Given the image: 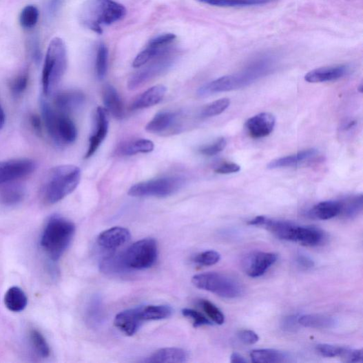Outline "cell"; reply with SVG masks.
I'll list each match as a JSON object with an SVG mask.
<instances>
[{
  "instance_id": "cell-1",
  "label": "cell",
  "mask_w": 363,
  "mask_h": 363,
  "mask_svg": "<svg viewBox=\"0 0 363 363\" xmlns=\"http://www.w3.org/2000/svg\"><path fill=\"white\" fill-rule=\"evenodd\" d=\"M81 169L74 165H61L51 169L41 187V198L48 205L56 204L70 195L79 186Z\"/></svg>"
},
{
  "instance_id": "cell-2",
  "label": "cell",
  "mask_w": 363,
  "mask_h": 363,
  "mask_svg": "<svg viewBox=\"0 0 363 363\" xmlns=\"http://www.w3.org/2000/svg\"><path fill=\"white\" fill-rule=\"evenodd\" d=\"M76 233V226L60 215H53L45 223L40 246L48 259L58 261L65 253Z\"/></svg>"
},
{
  "instance_id": "cell-3",
  "label": "cell",
  "mask_w": 363,
  "mask_h": 363,
  "mask_svg": "<svg viewBox=\"0 0 363 363\" xmlns=\"http://www.w3.org/2000/svg\"><path fill=\"white\" fill-rule=\"evenodd\" d=\"M126 14L125 7L114 0H87L79 18L85 28L101 34L105 27L123 19Z\"/></svg>"
},
{
  "instance_id": "cell-4",
  "label": "cell",
  "mask_w": 363,
  "mask_h": 363,
  "mask_svg": "<svg viewBox=\"0 0 363 363\" xmlns=\"http://www.w3.org/2000/svg\"><path fill=\"white\" fill-rule=\"evenodd\" d=\"M40 105L43 125L53 141L58 146L74 143L78 137V130L68 114L58 111L43 96Z\"/></svg>"
},
{
  "instance_id": "cell-5",
  "label": "cell",
  "mask_w": 363,
  "mask_h": 363,
  "mask_svg": "<svg viewBox=\"0 0 363 363\" xmlns=\"http://www.w3.org/2000/svg\"><path fill=\"white\" fill-rule=\"evenodd\" d=\"M67 50L63 40L54 38L45 55L42 72V87L45 96L50 95L63 79L67 68Z\"/></svg>"
},
{
  "instance_id": "cell-6",
  "label": "cell",
  "mask_w": 363,
  "mask_h": 363,
  "mask_svg": "<svg viewBox=\"0 0 363 363\" xmlns=\"http://www.w3.org/2000/svg\"><path fill=\"white\" fill-rule=\"evenodd\" d=\"M269 69V61H260L237 74L216 79L199 90L200 96L229 91L245 86L265 74Z\"/></svg>"
},
{
  "instance_id": "cell-7",
  "label": "cell",
  "mask_w": 363,
  "mask_h": 363,
  "mask_svg": "<svg viewBox=\"0 0 363 363\" xmlns=\"http://www.w3.org/2000/svg\"><path fill=\"white\" fill-rule=\"evenodd\" d=\"M191 282L199 289L227 299L237 298L244 291L243 287L236 279L222 273L199 274L194 276Z\"/></svg>"
},
{
  "instance_id": "cell-8",
  "label": "cell",
  "mask_w": 363,
  "mask_h": 363,
  "mask_svg": "<svg viewBox=\"0 0 363 363\" xmlns=\"http://www.w3.org/2000/svg\"><path fill=\"white\" fill-rule=\"evenodd\" d=\"M123 257L129 271L150 269L158 258L157 242L153 238L138 240L123 253Z\"/></svg>"
},
{
  "instance_id": "cell-9",
  "label": "cell",
  "mask_w": 363,
  "mask_h": 363,
  "mask_svg": "<svg viewBox=\"0 0 363 363\" xmlns=\"http://www.w3.org/2000/svg\"><path fill=\"white\" fill-rule=\"evenodd\" d=\"M184 183L180 177L160 178L137 183L129 189L128 194L135 198H166L174 195Z\"/></svg>"
},
{
  "instance_id": "cell-10",
  "label": "cell",
  "mask_w": 363,
  "mask_h": 363,
  "mask_svg": "<svg viewBox=\"0 0 363 363\" xmlns=\"http://www.w3.org/2000/svg\"><path fill=\"white\" fill-rule=\"evenodd\" d=\"M153 60L130 78L127 85L129 90H136L170 68L175 61V55L169 50Z\"/></svg>"
},
{
  "instance_id": "cell-11",
  "label": "cell",
  "mask_w": 363,
  "mask_h": 363,
  "mask_svg": "<svg viewBox=\"0 0 363 363\" xmlns=\"http://www.w3.org/2000/svg\"><path fill=\"white\" fill-rule=\"evenodd\" d=\"M36 167V163L29 158L0 162V185L25 178L32 174Z\"/></svg>"
},
{
  "instance_id": "cell-12",
  "label": "cell",
  "mask_w": 363,
  "mask_h": 363,
  "mask_svg": "<svg viewBox=\"0 0 363 363\" xmlns=\"http://www.w3.org/2000/svg\"><path fill=\"white\" fill-rule=\"evenodd\" d=\"M277 259V255L273 253L253 252L245 258L243 267L249 277L258 278L264 275Z\"/></svg>"
},
{
  "instance_id": "cell-13",
  "label": "cell",
  "mask_w": 363,
  "mask_h": 363,
  "mask_svg": "<svg viewBox=\"0 0 363 363\" xmlns=\"http://www.w3.org/2000/svg\"><path fill=\"white\" fill-rule=\"evenodd\" d=\"M249 225L267 229L280 239L293 241L298 225L286 221L269 219L258 216L249 222Z\"/></svg>"
},
{
  "instance_id": "cell-14",
  "label": "cell",
  "mask_w": 363,
  "mask_h": 363,
  "mask_svg": "<svg viewBox=\"0 0 363 363\" xmlns=\"http://www.w3.org/2000/svg\"><path fill=\"white\" fill-rule=\"evenodd\" d=\"M109 129V120L106 110L103 107L96 109L94 116V132L89 140V147L85 158L92 157L101 147L105 139Z\"/></svg>"
},
{
  "instance_id": "cell-15",
  "label": "cell",
  "mask_w": 363,
  "mask_h": 363,
  "mask_svg": "<svg viewBox=\"0 0 363 363\" xmlns=\"http://www.w3.org/2000/svg\"><path fill=\"white\" fill-rule=\"evenodd\" d=\"M86 96L80 90H65L58 93L55 96V108L64 114L80 110L85 103Z\"/></svg>"
},
{
  "instance_id": "cell-16",
  "label": "cell",
  "mask_w": 363,
  "mask_h": 363,
  "mask_svg": "<svg viewBox=\"0 0 363 363\" xmlns=\"http://www.w3.org/2000/svg\"><path fill=\"white\" fill-rule=\"evenodd\" d=\"M276 118L267 112L261 113L250 118L246 127L250 136L254 138L268 136L274 129Z\"/></svg>"
},
{
  "instance_id": "cell-17",
  "label": "cell",
  "mask_w": 363,
  "mask_h": 363,
  "mask_svg": "<svg viewBox=\"0 0 363 363\" xmlns=\"http://www.w3.org/2000/svg\"><path fill=\"white\" fill-rule=\"evenodd\" d=\"M349 71V68L346 65L323 67L309 72L304 79L310 83L333 81L343 78Z\"/></svg>"
},
{
  "instance_id": "cell-18",
  "label": "cell",
  "mask_w": 363,
  "mask_h": 363,
  "mask_svg": "<svg viewBox=\"0 0 363 363\" xmlns=\"http://www.w3.org/2000/svg\"><path fill=\"white\" fill-rule=\"evenodd\" d=\"M143 322L139 307L120 312L114 319L115 326L129 336L134 335L138 331Z\"/></svg>"
},
{
  "instance_id": "cell-19",
  "label": "cell",
  "mask_w": 363,
  "mask_h": 363,
  "mask_svg": "<svg viewBox=\"0 0 363 363\" xmlns=\"http://www.w3.org/2000/svg\"><path fill=\"white\" fill-rule=\"evenodd\" d=\"M131 238L130 231L123 227H113L101 234L98 245L107 250H115L127 243Z\"/></svg>"
},
{
  "instance_id": "cell-20",
  "label": "cell",
  "mask_w": 363,
  "mask_h": 363,
  "mask_svg": "<svg viewBox=\"0 0 363 363\" xmlns=\"http://www.w3.org/2000/svg\"><path fill=\"white\" fill-rule=\"evenodd\" d=\"M318 155V151L311 149L298 152L296 154L272 160L269 165V169H277L284 167H298L315 158Z\"/></svg>"
},
{
  "instance_id": "cell-21",
  "label": "cell",
  "mask_w": 363,
  "mask_h": 363,
  "mask_svg": "<svg viewBox=\"0 0 363 363\" xmlns=\"http://www.w3.org/2000/svg\"><path fill=\"white\" fill-rule=\"evenodd\" d=\"M167 92V88L163 85H155L140 94L132 103L131 107L134 110L146 109L160 103Z\"/></svg>"
},
{
  "instance_id": "cell-22",
  "label": "cell",
  "mask_w": 363,
  "mask_h": 363,
  "mask_svg": "<svg viewBox=\"0 0 363 363\" xmlns=\"http://www.w3.org/2000/svg\"><path fill=\"white\" fill-rule=\"evenodd\" d=\"M178 114L163 111L156 114L146 127V130L152 134H165L176 125Z\"/></svg>"
},
{
  "instance_id": "cell-23",
  "label": "cell",
  "mask_w": 363,
  "mask_h": 363,
  "mask_svg": "<svg viewBox=\"0 0 363 363\" xmlns=\"http://www.w3.org/2000/svg\"><path fill=\"white\" fill-rule=\"evenodd\" d=\"M325 238V233L319 228L298 226L293 241L302 246L311 247L320 245Z\"/></svg>"
},
{
  "instance_id": "cell-24",
  "label": "cell",
  "mask_w": 363,
  "mask_h": 363,
  "mask_svg": "<svg viewBox=\"0 0 363 363\" xmlns=\"http://www.w3.org/2000/svg\"><path fill=\"white\" fill-rule=\"evenodd\" d=\"M103 100L106 111L115 118L122 119L125 116V110L122 99L116 90L111 85H106L103 90Z\"/></svg>"
},
{
  "instance_id": "cell-25",
  "label": "cell",
  "mask_w": 363,
  "mask_h": 363,
  "mask_svg": "<svg viewBox=\"0 0 363 363\" xmlns=\"http://www.w3.org/2000/svg\"><path fill=\"white\" fill-rule=\"evenodd\" d=\"M188 353L181 349L167 348L160 349L145 360L149 363H183L187 361Z\"/></svg>"
},
{
  "instance_id": "cell-26",
  "label": "cell",
  "mask_w": 363,
  "mask_h": 363,
  "mask_svg": "<svg viewBox=\"0 0 363 363\" xmlns=\"http://www.w3.org/2000/svg\"><path fill=\"white\" fill-rule=\"evenodd\" d=\"M6 307L14 313H19L26 309L28 304V298L23 290L14 286L8 289L4 297Z\"/></svg>"
},
{
  "instance_id": "cell-27",
  "label": "cell",
  "mask_w": 363,
  "mask_h": 363,
  "mask_svg": "<svg viewBox=\"0 0 363 363\" xmlns=\"http://www.w3.org/2000/svg\"><path fill=\"white\" fill-rule=\"evenodd\" d=\"M342 211V203L340 201H325L320 203L309 211V215L314 219L328 220L340 215Z\"/></svg>"
},
{
  "instance_id": "cell-28",
  "label": "cell",
  "mask_w": 363,
  "mask_h": 363,
  "mask_svg": "<svg viewBox=\"0 0 363 363\" xmlns=\"http://www.w3.org/2000/svg\"><path fill=\"white\" fill-rule=\"evenodd\" d=\"M298 323L307 328L329 329L334 328L336 320L322 314H306L298 319Z\"/></svg>"
},
{
  "instance_id": "cell-29",
  "label": "cell",
  "mask_w": 363,
  "mask_h": 363,
  "mask_svg": "<svg viewBox=\"0 0 363 363\" xmlns=\"http://www.w3.org/2000/svg\"><path fill=\"white\" fill-rule=\"evenodd\" d=\"M140 315L143 322L158 321L172 316V307L166 305H149L139 307Z\"/></svg>"
},
{
  "instance_id": "cell-30",
  "label": "cell",
  "mask_w": 363,
  "mask_h": 363,
  "mask_svg": "<svg viewBox=\"0 0 363 363\" xmlns=\"http://www.w3.org/2000/svg\"><path fill=\"white\" fill-rule=\"evenodd\" d=\"M154 150V143L148 139H138L126 143L118 148V154L123 156H134L138 154H149Z\"/></svg>"
},
{
  "instance_id": "cell-31",
  "label": "cell",
  "mask_w": 363,
  "mask_h": 363,
  "mask_svg": "<svg viewBox=\"0 0 363 363\" xmlns=\"http://www.w3.org/2000/svg\"><path fill=\"white\" fill-rule=\"evenodd\" d=\"M100 269L107 275L122 274L129 271L125 264L123 253H114L105 258L100 265Z\"/></svg>"
},
{
  "instance_id": "cell-32",
  "label": "cell",
  "mask_w": 363,
  "mask_h": 363,
  "mask_svg": "<svg viewBox=\"0 0 363 363\" xmlns=\"http://www.w3.org/2000/svg\"><path fill=\"white\" fill-rule=\"evenodd\" d=\"M253 362L271 363L287 362L289 361V356L284 352L274 349H258L251 353Z\"/></svg>"
},
{
  "instance_id": "cell-33",
  "label": "cell",
  "mask_w": 363,
  "mask_h": 363,
  "mask_svg": "<svg viewBox=\"0 0 363 363\" xmlns=\"http://www.w3.org/2000/svg\"><path fill=\"white\" fill-rule=\"evenodd\" d=\"M197 2L219 8H246L263 6L270 0H196Z\"/></svg>"
},
{
  "instance_id": "cell-34",
  "label": "cell",
  "mask_w": 363,
  "mask_h": 363,
  "mask_svg": "<svg viewBox=\"0 0 363 363\" xmlns=\"http://www.w3.org/2000/svg\"><path fill=\"white\" fill-rule=\"evenodd\" d=\"M29 340L32 351L39 357L47 358L50 356V346L41 331L35 329H31L29 332Z\"/></svg>"
},
{
  "instance_id": "cell-35",
  "label": "cell",
  "mask_w": 363,
  "mask_h": 363,
  "mask_svg": "<svg viewBox=\"0 0 363 363\" xmlns=\"http://www.w3.org/2000/svg\"><path fill=\"white\" fill-rule=\"evenodd\" d=\"M25 196V191L21 186H9L0 191V203L12 207L19 204Z\"/></svg>"
},
{
  "instance_id": "cell-36",
  "label": "cell",
  "mask_w": 363,
  "mask_h": 363,
  "mask_svg": "<svg viewBox=\"0 0 363 363\" xmlns=\"http://www.w3.org/2000/svg\"><path fill=\"white\" fill-rule=\"evenodd\" d=\"M109 51L104 43H101L96 51L95 68L96 76L103 80L107 75L108 70Z\"/></svg>"
},
{
  "instance_id": "cell-37",
  "label": "cell",
  "mask_w": 363,
  "mask_h": 363,
  "mask_svg": "<svg viewBox=\"0 0 363 363\" xmlns=\"http://www.w3.org/2000/svg\"><path fill=\"white\" fill-rule=\"evenodd\" d=\"M39 17V12L34 6L24 8L19 16L21 26L24 29H32L36 26Z\"/></svg>"
},
{
  "instance_id": "cell-38",
  "label": "cell",
  "mask_w": 363,
  "mask_h": 363,
  "mask_svg": "<svg viewBox=\"0 0 363 363\" xmlns=\"http://www.w3.org/2000/svg\"><path fill=\"white\" fill-rule=\"evenodd\" d=\"M29 84V74L23 71L14 77L10 83V89L13 96H19L28 88Z\"/></svg>"
},
{
  "instance_id": "cell-39",
  "label": "cell",
  "mask_w": 363,
  "mask_h": 363,
  "mask_svg": "<svg viewBox=\"0 0 363 363\" xmlns=\"http://www.w3.org/2000/svg\"><path fill=\"white\" fill-rule=\"evenodd\" d=\"M230 105V101L223 98L207 105L201 112L203 117H211L223 113Z\"/></svg>"
},
{
  "instance_id": "cell-40",
  "label": "cell",
  "mask_w": 363,
  "mask_h": 363,
  "mask_svg": "<svg viewBox=\"0 0 363 363\" xmlns=\"http://www.w3.org/2000/svg\"><path fill=\"white\" fill-rule=\"evenodd\" d=\"M342 203L341 214L348 217H353L358 214L362 209V196L349 198Z\"/></svg>"
},
{
  "instance_id": "cell-41",
  "label": "cell",
  "mask_w": 363,
  "mask_h": 363,
  "mask_svg": "<svg viewBox=\"0 0 363 363\" xmlns=\"http://www.w3.org/2000/svg\"><path fill=\"white\" fill-rule=\"evenodd\" d=\"M200 306L203 307L207 316L216 324L222 325L225 321L223 313L219 308L208 300H200Z\"/></svg>"
},
{
  "instance_id": "cell-42",
  "label": "cell",
  "mask_w": 363,
  "mask_h": 363,
  "mask_svg": "<svg viewBox=\"0 0 363 363\" xmlns=\"http://www.w3.org/2000/svg\"><path fill=\"white\" fill-rule=\"evenodd\" d=\"M182 313L184 317L192 321L193 326L195 327L211 325V322L207 320L203 315V314L196 310L191 309H183Z\"/></svg>"
},
{
  "instance_id": "cell-43",
  "label": "cell",
  "mask_w": 363,
  "mask_h": 363,
  "mask_svg": "<svg viewBox=\"0 0 363 363\" xmlns=\"http://www.w3.org/2000/svg\"><path fill=\"white\" fill-rule=\"evenodd\" d=\"M220 258L221 256L219 253L215 251H207L197 255L194 258V261L202 265L210 266L216 264Z\"/></svg>"
},
{
  "instance_id": "cell-44",
  "label": "cell",
  "mask_w": 363,
  "mask_h": 363,
  "mask_svg": "<svg viewBox=\"0 0 363 363\" xmlns=\"http://www.w3.org/2000/svg\"><path fill=\"white\" fill-rule=\"evenodd\" d=\"M227 147V141L225 138L217 139L209 146L200 149V152L207 156H213L222 152Z\"/></svg>"
},
{
  "instance_id": "cell-45",
  "label": "cell",
  "mask_w": 363,
  "mask_h": 363,
  "mask_svg": "<svg viewBox=\"0 0 363 363\" xmlns=\"http://www.w3.org/2000/svg\"><path fill=\"white\" fill-rule=\"evenodd\" d=\"M346 348L330 344H320L317 346V351L322 356L327 357H342Z\"/></svg>"
},
{
  "instance_id": "cell-46",
  "label": "cell",
  "mask_w": 363,
  "mask_h": 363,
  "mask_svg": "<svg viewBox=\"0 0 363 363\" xmlns=\"http://www.w3.org/2000/svg\"><path fill=\"white\" fill-rule=\"evenodd\" d=\"M237 337L240 342L247 345L255 344L259 340L258 334L251 330H241L238 332Z\"/></svg>"
},
{
  "instance_id": "cell-47",
  "label": "cell",
  "mask_w": 363,
  "mask_h": 363,
  "mask_svg": "<svg viewBox=\"0 0 363 363\" xmlns=\"http://www.w3.org/2000/svg\"><path fill=\"white\" fill-rule=\"evenodd\" d=\"M341 358L347 362H362L363 360L362 350L346 348Z\"/></svg>"
},
{
  "instance_id": "cell-48",
  "label": "cell",
  "mask_w": 363,
  "mask_h": 363,
  "mask_svg": "<svg viewBox=\"0 0 363 363\" xmlns=\"http://www.w3.org/2000/svg\"><path fill=\"white\" fill-rule=\"evenodd\" d=\"M240 170V167L238 165L232 163H226L218 167L214 172L218 174L226 175L238 173Z\"/></svg>"
},
{
  "instance_id": "cell-49",
  "label": "cell",
  "mask_w": 363,
  "mask_h": 363,
  "mask_svg": "<svg viewBox=\"0 0 363 363\" xmlns=\"http://www.w3.org/2000/svg\"><path fill=\"white\" fill-rule=\"evenodd\" d=\"M297 262L300 267L304 270L311 269L314 266V262L313 260L304 254H299L297 257Z\"/></svg>"
},
{
  "instance_id": "cell-50",
  "label": "cell",
  "mask_w": 363,
  "mask_h": 363,
  "mask_svg": "<svg viewBox=\"0 0 363 363\" xmlns=\"http://www.w3.org/2000/svg\"><path fill=\"white\" fill-rule=\"evenodd\" d=\"M43 121L39 115L32 114L30 116V123L35 133L40 135L42 133Z\"/></svg>"
},
{
  "instance_id": "cell-51",
  "label": "cell",
  "mask_w": 363,
  "mask_h": 363,
  "mask_svg": "<svg viewBox=\"0 0 363 363\" xmlns=\"http://www.w3.org/2000/svg\"><path fill=\"white\" fill-rule=\"evenodd\" d=\"M231 362L234 363H245L247 360L238 353H233L231 355Z\"/></svg>"
},
{
  "instance_id": "cell-52",
  "label": "cell",
  "mask_w": 363,
  "mask_h": 363,
  "mask_svg": "<svg viewBox=\"0 0 363 363\" xmlns=\"http://www.w3.org/2000/svg\"><path fill=\"white\" fill-rule=\"evenodd\" d=\"M6 114L4 112L3 108L1 106V104H0V130H1L6 124Z\"/></svg>"
}]
</instances>
